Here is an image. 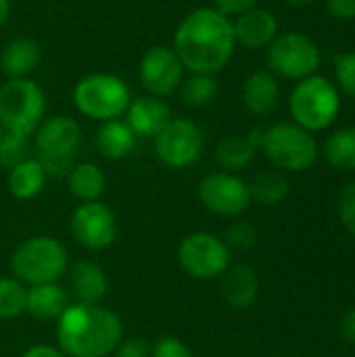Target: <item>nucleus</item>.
I'll return each instance as SVG.
<instances>
[{"label":"nucleus","mask_w":355,"mask_h":357,"mask_svg":"<svg viewBox=\"0 0 355 357\" xmlns=\"http://www.w3.org/2000/svg\"><path fill=\"white\" fill-rule=\"evenodd\" d=\"M224 299L234 310H247L257 297V278L251 268L247 266H234L222 284Z\"/></svg>","instance_id":"22"},{"label":"nucleus","mask_w":355,"mask_h":357,"mask_svg":"<svg viewBox=\"0 0 355 357\" xmlns=\"http://www.w3.org/2000/svg\"><path fill=\"white\" fill-rule=\"evenodd\" d=\"M107 276L92 261H75L71 268V289L82 303H96L107 293Z\"/></svg>","instance_id":"21"},{"label":"nucleus","mask_w":355,"mask_h":357,"mask_svg":"<svg viewBox=\"0 0 355 357\" xmlns=\"http://www.w3.org/2000/svg\"><path fill=\"white\" fill-rule=\"evenodd\" d=\"M234 40L245 48H264L274 42L278 36V21L266 8H249L232 21Z\"/></svg>","instance_id":"15"},{"label":"nucleus","mask_w":355,"mask_h":357,"mask_svg":"<svg viewBox=\"0 0 355 357\" xmlns=\"http://www.w3.org/2000/svg\"><path fill=\"white\" fill-rule=\"evenodd\" d=\"M341 335L343 339L355 347V310H349L343 318H341Z\"/></svg>","instance_id":"38"},{"label":"nucleus","mask_w":355,"mask_h":357,"mask_svg":"<svg viewBox=\"0 0 355 357\" xmlns=\"http://www.w3.org/2000/svg\"><path fill=\"white\" fill-rule=\"evenodd\" d=\"M262 149L268 159L285 172H305L318 159V142L312 132L287 121L264 132Z\"/></svg>","instance_id":"7"},{"label":"nucleus","mask_w":355,"mask_h":357,"mask_svg":"<svg viewBox=\"0 0 355 357\" xmlns=\"http://www.w3.org/2000/svg\"><path fill=\"white\" fill-rule=\"evenodd\" d=\"M44 90L29 77L8 79L0 88V126L6 132L31 136L44 119Z\"/></svg>","instance_id":"5"},{"label":"nucleus","mask_w":355,"mask_h":357,"mask_svg":"<svg viewBox=\"0 0 355 357\" xmlns=\"http://www.w3.org/2000/svg\"><path fill=\"white\" fill-rule=\"evenodd\" d=\"M29 136L4 132L0 136V165L13 169L21 161L29 159Z\"/></svg>","instance_id":"30"},{"label":"nucleus","mask_w":355,"mask_h":357,"mask_svg":"<svg viewBox=\"0 0 355 357\" xmlns=\"http://www.w3.org/2000/svg\"><path fill=\"white\" fill-rule=\"evenodd\" d=\"M73 238L88 249H105L117 236V222L109 207L103 203H84L71 218Z\"/></svg>","instance_id":"14"},{"label":"nucleus","mask_w":355,"mask_h":357,"mask_svg":"<svg viewBox=\"0 0 355 357\" xmlns=\"http://www.w3.org/2000/svg\"><path fill=\"white\" fill-rule=\"evenodd\" d=\"M126 115H128L126 123L132 128V132L144 138H155L172 121L169 105L157 96H140L132 100Z\"/></svg>","instance_id":"16"},{"label":"nucleus","mask_w":355,"mask_h":357,"mask_svg":"<svg viewBox=\"0 0 355 357\" xmlns=\"http://www.w3.org/2000/svg\"><path fill=\"white\" fill-rule=\"evenodd\" d=\"M287 4H291V6H305V4H312V2H316V0H285Z\"/></svg>","instance_id":"41"},{"label":"nucleus","mask_w":355,"mask_h":357,"mask_svg":"<svg viewBox=\"0 0 355 357\" xmlns=\"http://www.w3.org/2000/svg\"><path fill=\"white\" fill-rule=\"evenodd\" d=\"M335 65H337L335 73H337V82L341 90L355 98V52L339 54Z\"/></svg>","instance_id":"32"},{"label":"nucleus","mask_w":355,"mask_h":357,"mask_svg":"<svg viewBox=\"0 0 355 357\" xmlns=\"http://www.w3.org/2000/svg\"><path fill=\"white\" fill-rule=\"evenodd\" d=\"M82 138V130L75 119L67 115H52L44 119L36 130L38 161L46 176H65L75 165V153Z\"/></svg>","instance_id":"6"},{"label":"nucleus","mask_w":355,"mask_h":357,"mask_svg":"<svg viewBox=\"0 0 355 357\" xmlns=\"http://www.w3.org/2000/svg\"><path fill=\"white\" fill-rule=\"evenodd\" d=\"M249 192L251 199L264 205H274L289 195V182L282 174H262L249 184Z\"/></svg>","instance_id":"28"},{"label":"nucleus","mask_w":355,"mask_h":357,"mask_svg":"<svg viewBox=\"0 0 355 357\" xmlns=\"http://www.w3.org/2000/svg\"><path fill=\"white\" fill-rule=\"evenodd\" d=\"M27 291L10 278H0V320L15 318L25 312Z\"/></svg>","instance_id":"29"},{"label":"nucleus","mask_w":355,"mask_h":357,"mask_svg":"<svg viewBox=\"0 0 355 357\" xmlns=\"http://www.w3.org/2000/svg\"><path fill=\"white\" fill-rule=\"evenodd\" d=\"M203 132L190 119H172L157 136V157L169 167H188L203 153Z\"/></svg>","instance_id":"11"},{"label":"nucleus","mask_w":355,"mask_h":357,"mask_svg":"<svg viewBox=\"0 0 355 357\" xmlns=\"http://www.w3.org/2000/svg\"><path fill=\"white\" fill-rule=\"evenodd\" d=\"M94 142L103 157L117 161L132 153V149L136 144V134L132 132V128L126 121L111 119V121H103V126L96 130Z\"/></svg>","instance_id":"19"},{"label":"nucleus","mask_w":355,"mask_h":357,"mask_svg":"<svg viewBox=\"0 0 355 357\" xmlns=\"http://www.w3.org/2000/svg\"><path fill=\"white\" fill-rule=\"evenodd\" d=\"M149 343L142 341V339H132V341H126L119 345L115 357H149Z\"/></svg>","instance_id":"37"},{"label":"nucleus","mask_w":355,"mask_h":357,"mask_svg":"<svg viewBox=\"0 0 355 357\" xmlns=\"http://www.w3.org/2000/svg\"><path fill=\"white\" fill-rule=\"evenodd\" d=\"M65 310H67V293L56 282L33 284L27 291L25 312H29L33 318L52 320V318H59Z\"/></svg>","instance_id":"20"},{"label":"nucleus","mask_w":355,"mask_h":357,"mask_svg":"<svg viewBox=\"0 0 355 357\" xmlns=\"http://www.w3.org/2000/svg\"><path fill=\"white\" fill-rule=\"evenodd\" d=\"M13 272L31 284L56 282L67 270L65 247L48 236H36L17 247L10 259Z\"/></svg>","instance_id":"8"},{"label":"nucleus","mask_w":355,"mask_h":357,"mask_svg":"<svg viewBox=\"0 0 355 357\" xmlns=\"http://www.w3.org/2000/svg\"><path fill=\"white\" fill-rule=\"evenodd\" d=\"M253 157H255V144L249 140V136L224 138L216 151V159L226 169H243L253 161Z\"/></svg>","instance_id":"27"},{"label":"nucleus","mask_w":355,"mask_h":357,"mask_svg":"<svg viewBox=\"0 0 355 357\" xmlns=\"http://www.w3.org/2000/svg\"><path fill=\"white\" fill-rule=\"evenodd\" d=\"M46 182V172L38 159H25L8 174V190L17 199H33Z\"/></svg>","instance_id":"23"},{"label":"nucleus","mask_w":355,"mask_h":357,"mask_svg":"<svg viewBox=\"0 0 355 357\" xmlns=\"http://www.w3.org/2000/svg\"><path fill=\"white\" fill-rule=\"evenodd\" d=\"M236 40L230 17L213 6H201L186 15L174 33V52L190 73L222 71L234 52Z\"/></svg>","instance_id":"1"},{"label":"nucleus","mask_w":355,"mask_h":357,"mask_svg":"<svg viewBox=\"0 0 355 357\" xmlns=\"http://www.w3.org/2000/svg\"><path fill=\"white\" fill-rule=\"evenodd\" d=\"M228 241H230L232 247L249 249V247H253V243H255V230H253L249 224H236V226L230 228Z\"/></svg>","instance_id":"34"},{"label":"nucleus","mask_w":355,"mask_h":357,"mask_svg":"<svg viewBox=\"0 0 355 357\" xmlns=\"http://www.w3.org/2000/svg\"><path fill=\"white\" fill-rule=\"evenodd\" d=\"M318 44L299 31H287L268 46V65L274 73L291 79H305L320 67Z\"/></svg>","instance_id":"9"},{"label":"nucleus","mask_w":355,"mask_h":357,"mask_svg":"<svg viewBox=\"0 0 355 357\" xmlns=\"http://www.w3.org/2000/svg\"><path fill=\"white\" fill-rule=\"evenodd\" d=\"M280 98L278 82L268 71H255L243 86V102L255 115H268L276 109Z\"/></svg>","instance_id":"18"},{"label":"nucleus","mask_w":355,"mask_h":357,"mask_svg":"<svg viewBox=\"0 0 355 357\" xmlns=\"http://www.w3.org/2000/svg\"><path fill=\"white\" fill-rule=\"evenodd\" d=\"M40 59H42V50L36 40L15 38L4 46L0 54V69L8 79H23L38 69Z\"/></svg>","instance_id":"17"},{"label":"nucleus","mask_w":355,"mask_h":357,"mask_svg":"<svg viewBox=\"0 0 355 357\" xmlns=\"http://www.w3.org/2000/svg\"><path fill=\"white\" fill-rule=\"evenodd\" d=\"M178 92H180V100L186 107L199 109L211 105L218 98L220 82L211 73H190L186 79H182Z\"/></svg>","instance_id":"24"},{"label":"nucleus","mask_w":355,"mask_h":357,"mask_svg":"<svg viewBox=\"0 0 355 357\" xmlns=\"http://www.w3.org/2000/svg\"><path fill=\"white\" fill-rule=\"evenodd\" d=\"M69 190L84 203L96 201L105 190L103 169L94 163L73 165V169L69 172Z\"/></svg>","instance_id":"25"},{"label":"nucleus","mask_w":355,"mask_h":357,"mask_svg":"<svg viewBox=\"0 0 355 357\" xmlns=\"http://www.w3.org/2000/svg\"><path fill=\"white\" fill-rule=\"evenodd\" d=\"M153 357H192L190 349L176 337H163L153 347Z\"/></svg>","instance_id":"33"},{"label":"nucleus","mask_w":355,"mask_h":357,"mask_svg":"<svg viewBox=\"0 0 355 357\" xmlns=\"http://www.w3.org/2000/svg\"><path fill=\"white\" fill-rule=\"evenodd\" d=\"M21 357H67V356H65V354H61V351H56V349H52V347L38 345V347L27 349V351H25Z\"/></svg>","instance_id":"39"},{"label":"nucleus","mask_w":355,"mask_h":357,"mask_svg":"<svg viewBox=\"0 0 355 357\" xmlns=\"http://www.w3.org/2000/svg\"><path fill=\"white\" fill-rule=\"evenodd\" d=\"M337 213L341 224L355 236V182H349L341 188L337 199Z\"/></svg>","instance_id":"31"},{"label":"nucleus","mask_w":355,"mask_h":357,"mask_svg":"<svg viewBox=\"0 0 355 357\" xmlns=\"http://www.w3.org/2000/svg\"><path fill=\"white\" fill-rule=\"evenodd\" d=\"M326 8L335 19L341 21L355 19V0H326Z\"/></svg>","instance_id":"36"},{"label":"nucleus","mask_w":355,"mask_h":357,"mask_svg":"<svg viewBox=\"0 0 355 357\" xmlns=\"http://www.w3.org/2000/svg\"><path fill=\"white\" fill-rule=\"evenodd\" d=\"M324 159L337 169H355V128H343L331 134L324 142Z\"/></svg>","instance_id":"26"},{"label":"nucleus","mask_w":355,"mask_h":357,"mask_svg":"<svg viewBox=\"0 0 355 357\" xmlns=\"http://www.w3.org/2000/svg\"><path fill=\"white\" fill-rule=\"evenodd\" d=\"M123 328L119 318L96 303H77L59 316L56 341L69 357H105L117 349Z\"/></svg>","instance_id":"2"},{"label":"nucleus","mask_w":355,"mask_h":357,"mask_svg":"<svg viewBox=\"0 0 355 357\" xmlns=\"http://www.w3.org/2000/svg\"><path fill=\"white\" fill-rule=\"evenodd\" d=\"M8 15H10V0H0V27L6 23Z\"/></svg>","instance_id":"40"},{"label":"nucleus","mask_w":355,"mask_h":357,"mask_svg":"<svg viewBox=\"0 0 355 357\" xmlns=\"http://www.w3.org/2000/svg\"><path fill=\"white\" fill-rule=\"evenodd\" d=\"M132 94L128 84L113 73H90L73 88L75 109L96 121L119 119L128 111Z\"/></svg>","instance_id":"3"},{"label":"nucleus","mask_w":355,"mask_h":357,"mask_svg":"<svg viewBox=\"0 0 355 357\" xmlns=\"http://www.w3.org/2000/svg\"><path fill=\"white\" fill-rule=\"evenodd\" d=\"M178 259L188 276L209 280L228 270L230 251L218 236L207 232H195L180 243Z\"/></svg>","instance_id":"10"},{"label":"nucleus","mask_w":355,"mask_h":357,"mask_svg":"<svg viewBox=\"0 0 355 357\" xmlns=\"http://www.w3.org/2000/svg\"><path fill=\"white\" fill-rule=\"evenodd\" d=\"M199 197L209 211L220 215H241L251 203L249 184L230 174H209L199 186Z\"/></svg>","instance_id":"13"},{"label":"nucleus","mask_w":355,"mask_h":357,"mask_svg":"<svg viewBox=\"0 0 355 357\" xmlns=\"http://www.w3.org/2000/svg\"><path fill=\"white\" fill-rule=\"evenodd\" d=\"M257 0H213V8L220 10L222 15L230 17V15H241L249 8L255 6Z\"/></svg>","instance_id":"35"},{"label":"nucleus","mask_w":355,"mask_h":357,"mask_svg":"<svg viewBox=\"0 0 355 357\" xmlns=\"http://www.w3.org/2000/svg\"><path fill=\"white\" fill-rule=\"evenodd\" d=\"M289 109L297 126L308 132H320L337 119L341 98L337 88L326 77L310 75L293 88Z\"/></svg>","instance_id":"4"},{"label":"nucleus","mask_w":355,"mask_h":357,"mask_svg":"<svg viewBox=\"0 0 355 357\" xmlns=\"http://www.w3.org/2000/svg\"><path fill=\"white\" fill-rule=\"evenodd\" d=\"M138 75L151 96L163 98L180 88L184 79V67L172 46L157 44L142 54Z\"/></svg>","instance_id":"12"},{"label":"nucleus","mask_w":355,"mask_h":357,"mask_svg":"<svg viewBox=\"0 0 355 357\" xmlns=\"http://www.w3.org/2000/svg\"><path fill=\"white\" fill-rule=\"evenodd\" d=\"M0 136H2V126H0Z\"/></svg>","instance_id":"42"}]
</instances>
